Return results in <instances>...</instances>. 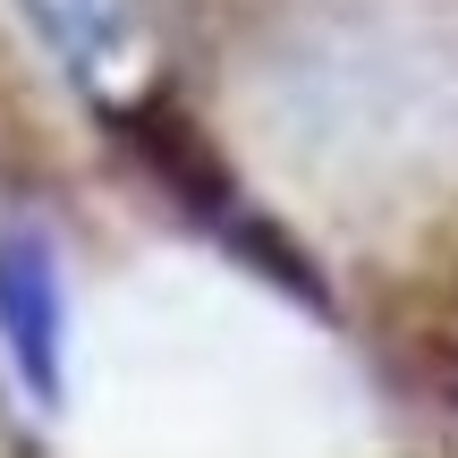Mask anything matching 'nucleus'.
Returning a JSON list of instances; mask_svg holds the SVG:
<instances>
[{
	"instance_id": "obj_1",
	"label": "nucleus",
	"mask_w": 458,
	"mask_h": 458,
	"mask_svg": "<svg viewBox=\"0 0 458 458\" xmlns=\"http://www.w3.org/2000/svg\"><path fill=\"white\" fill-rule=\"evenodd\" d=\"M0 331H9L26 382L51 391L60 382V289H51V255L34 238H0Z\"/></svg>"
}]
</instances>
